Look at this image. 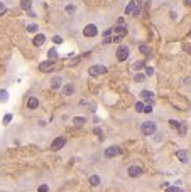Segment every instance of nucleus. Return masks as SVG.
Masks as SVG:
<instances>
[{"label": "nucleus", "instance_id": "nucleus-1", "mask_svg": "<svg viewBox=\"0 0 191 192\" xmlns=\"http://www.w3.org/2000/svg\"><path fill=\"white\" fill-rule=\"evenodd\" d=\"M140 131H142V135L145 137H152L157 131V125H156V121H144V123L140 125Z\"/></svg>", "mask_w": 191, "mask_h": 192}, {"label": "nucleus", "instance_id": "nucleus-2", "mask_svg": "<svg viewBox=\"0 0 191 192\" xmlns=\"http://www.w3.org/2000/svg\"><path fill=\"white\" fill-rule=\"evenodd\" d=\"M142 174H144V167L140 165V164H132L127 169V175L129 177H140Z\"/></svg>", "mask_w": 191, "mask_h": 192}, {"label": "nucleus", "instance_id": "nucleus-3", "mask_svg": "<svg viewBox=\"0 0 191 192\" xmlns=\"http://www.w3.org/2000/svg\"><path fill=\"white\" fill-rule=\"evenodd\" d=\"M107 71H108V69L105 68V66H102V64H93V66L88 68V73H90V76H93V78H97L100 74H105Z\"/></svg>", "mask_w": 191, "mask_h": 192}, {"label": "nucleus", "instance_id": "nucleus-4", "mask_svg": "<svg viewBox=\"0 0 191 192\" xmlns=\"http://www.w3.org/2000/svg\"><path fill=\"white\" fill-rule=\"evenodd\" d=\"M97 34H98V27L95 26V24H86V26L83 27V36L85 37H97Z\"/></svg>", "mask_w": 191, "mask_h": 192}, {"label": "nucleus", "instance_id": "nucleus-5", "mask_svg": "<svg viewBox=\"0 0 191 192\" xmlns=\"http://www.w3.org/2000/svg\"><path fill=\"white\" fill-rule=\"evenodd\" d=\"M129 54H130V51L127 46H119V49H117V61H120V62L127 61Z\"/></svg>", "mask_w": 191, "mask_h": 192}, {"label": "nucleus", "instance_id": "nucleus-6", "mask_svg": "<svg viewBox=\"0 0 191 192\" xmlns=\"http://www.w3.org/2000/svg\"><path fill=\"white\" fill-rule=\"evenodd\" d=\"M120 153H122V150H120V147H117V145H112V147H108V148H105V157H107V158L119 157Z\"/></svg>", "mask_w": 191, "mask_h": 192}, {"label": "nucleus", "instance_id": "nucleus-7", "mask_svg": "<svg viewBox=\"0 0 191 192\" xmlns=\"http://www.w3.org/2000/svg\"><path fill=\"white\" fill-rule=\"evenodd\" d=\"M64 145H66V138L59 137V138H56V140H52L51 148H52V150H61V148H63Z\"/></svg>", "mask_w": 191, "mask_h": 192}, {"label": "nucleus", "instance_id": "nucleus-8", "mask_svg": "<svg viewBox=\"0 0 191 192\" xmlns=\"http://www.w3.org/2000/svg\"><path fill=\"white\" fill-rule=\"evenodd\" d=\"M54 68V61L52 59H49V61H44L39 64V69H41L42 73H47V71H51V69Z\"/></svg>", "mask_w": 191, "mask_h": 192}, {"label": "nucleus", "instance_id": "nucleus-9", "mask_svg": "<svg viewBox=\"0 0 191 192\" xmlns=\"http://www.w3.org/2000/svg\"><path fill=\"white\" fill-rule=\"evenodd\" d=\"M26 106H27L29 110H37V108H39V99H37V98H34V96H31V98H27Z\"/></svg>", "mask_w": 191, "mask_h": 192}, {"label": "nucleus", "instance_id": "nucleus-10", "mask_svg": "<svg viewBox=\"0 0 191 192\" xmlns=\"http://www.w3.org/2000/svg\"><path fill=\"white\" fill-rule=\"evenodd\" d=\"M115 32H117L119 36L125 37L127 34H129V29H127V26H125V24H117V27H115Z\"/></svg>", "mask_w": 191, "mask_h": 192}, {"label": "nucleus", "instance_id": "nucleus-11", "mask_svg": "<svg viewBox=\"0 0 191 192\" xmlns=\"http://www.w3.org/2000/svg\"><path fill=\"white\" fill-rule=\"evenodd\" d=\"M44 42H46V36H44V34H37V36L34 37V41H32V44H34L36 47H41L42 44H44Z\"/></svg>", "mask_w": 191, "mask_h": 192}, {"label": "nucleus", "instance_id": "nucleus-12", "mask_svg": "<svg viewBox=\"0 0 191 192\" xmlns=\"http://www.w3.org/2000/svg\"><path fill=\"white\" fill-rule=\"evenodd\" d=\"M51 86L54 89L61 88V86H63V78H61V76H52V78H51Z\"/></svg>", "mask_w": 191, "mask_h": 192}, {"label": "nucleus", "instance_id": "nucleus-13", "mask_svg": "<svg viewBox=\"0 0 191 192\" xmlns=\"http://www.w3.org/2000/svg\"><path fill=\"white\" fill-rule=\"evenodd\" d=\"M176 157L179 158L181 164H188V153H186V150H178L176 152Z\"/></svg>", "mask_w": 191, "mask_h": 192}, {"label": "nucleus", "instance_id": "nucleus-14", "mask_svg": "<svg viewBox=\"0 0 191 192\" xmlns=\"http://www.w3.org/2000/svg\"><path fill=\"white\" fill-rule=\"evenodd\" d=\"M74 93V84L73 83H68L64 88H63V94H66V96H71Z\"/></svg>", "mask_w": 191, "mask_h": 192}, {"label": "nucleus", "instance_id": "nucleus-15", "mask_svg": "<svg viewBox=\"0 0 191 192\" xmlns=\"http://www.w3.org/2000/svg\"><path fill=\"white\" fill-rule=\"evenodd\" d=\"M100 182H102V180H100V177L97 175V174L90 175V185H91V187H98V185H100Z\"/></svg>", "mask_w": 191, "mask_h": 192}, {"label": "nucleus", "instance_id": "nucleus-16", "mask_svg": "<svg viewBox=\"0 0 191 192\" xmlns=\"http://www.w3.org/2000/svg\"><path fill=\"white\" fill-rule=\"evenodd\" d=\"M31 7H32V0H21V9L22 10L29 12L31 10Z\"/></svg>", "mask_w": 191, "mask_h": 192}, {"label": "nucleus", "instance_id": "nucleus-17", "mask_svg": "<svg viewBox=\"0 0 191 192\" xmlns=\"http://www.w3.org/2000/svg\"><path fill=\"white\" fill-rule=\"evenodd\" d=\"M139 51H140V54H144V56H150V47L145 46V44H140Z\"/></svg>", "mask_w": 191, "mask_h": 192}, {"label": "nucleus", "instance_id": "nucleus-18", "mask_svg": "<svg viewBox=\"0 0 191 192\" xmlns=\"http://www.w3.org/2000/svg\"><path fill=\"white\" fill-rule=\"evenodd\" d=\"M144 66H145V62H144V61H135L134 64H132V69H134L135 73H137V71H140V69L144 68Z\"/></svg>", "mask_w": 191, "mask_h": 192}, {"label": "nucleus", "instance_id": "nucleus-19", "mask_svg": "<svg viewBox=\"0 0 191 192\" xmlns=\"http://www.w3.org/2000/svg\"><path fill=\"white\" fill-rule=\"evenodd\" d=\"M135 5H137V2H130L129 5L125 7V14H132V15H134V10H135Z\"/></svg>", "mask_w": 191, "mask_h": 192}, {"label": "nucleus", "instance_id": "nucleus-20", "mask_svg": "<svg viewBox=\"0 0 191 192\" xmlns=\"http://www.w3.org/2000/svg\"><path fill=\"white\" fill-rule=\"evenodd\" d=\"M73 121H74V126H83L86 120L83 118V116H74V118H73Z\"/></svg>", "mask_w": 191, "mask_h": 192}, {"label": "nucleus", "instance_id": "nucleus-21", "mask_svg": "<svg viewBox=\"0 0 191 192\" xmlns=\"http://www.w3.org/2000/svg\"><path fill=\"white\" fill-rule=\"evenodd\" d=\"M7 99H9V93L5 89H0V103H7Z\"/></svg>", "mask_w": 191, "mask_h": 192}, {"label": "nucleus", "instance_id": "nucleus-22", "mask_svg": "<svg viewBox=\"0 0 191 192\" xmlns=\"http://www.w3.org/2000/svg\"><path fill=\"white\" fill-rule=\"evenodd\" d=\"M134 81H135V83H144V81H145V74H142V73H135Z\"/></svg>", "mask_w": 191, "mask_h": 192}, {"label": "nucleus", "instance_id": "nucleus-23", "mask_svg": "<svg viewBox=\"0 0 191 192\" xmlns=\"http://www.w3.org/2000/svg\"><path fill=\"white\" fill-rule=\"evenodd\" d=\"M47 56H49V59H52V61H54V59H58V51L52 47V49H49V51H47Z\"/></svg>", "mask_w": 191, "mask_h": 192}, {"label": "nucleus", "instance_id": "nucleus-24", "mask_svg": "<svg viewBox=\"0 0 191 192\" xmlns=\"http://www.w3.org/2000/svg\"><path fill=\"white\" fill-rule=\"evenodd\" d=\"M178 131H179V135H186V131H188V126H186V123H181L179 126H178Z\"/></svg>", "mask_w": 191, "mask_h": 192}, {"label": "nucleus", "instance_id": "nucleus-25", "mask_svg": "<svg viewBox=\"0 0 191 192\" xmlns=\"http://www.w3.org/2000/svg\"><path fill=\"white\" fill-rule=\"evenodd\" d=\"M135 111H137V113H144V103H142V101H137V104H135Z\"/></svg>", "mask_w": 191, "mask_h": 192}, {"label": "nucleus", "instance_id": "nucleus-26", "mask_svg": "<svg viewBox=\"0 0 191 192\" xmlns=\"http://www.w3.org/2000/svg\"><path fill=\"white\" fill-rule=\"evenodd\" d=\"M152 91H147V89H145V91H142V93H140V96H142V98H147V99H150L152 98Z\"/></svg>", "mask_w": 191, "mask_h": 192}, {"label": "nucleus", "instance_id": "nucleus-27", "mask_svg": "<svg viewBox=\"0 0 191 192\" xmlns=\"http://www.w3.org/2000/svg\"><path fill=\"white\" fill-rule=\"evenodd\" d=\"M169 125L173 126V128H178V126L181 125V121H178V120H174V118H171L169 120Z\"/></svg>", "mask_w": 191, "mask_h": 192}, {"label": "nucleus", "instance_id": "nucleus-28", "mask_svg": "<svg viewBox=\"0 0 191 192\" xmlns=\"http://www.w3.org/2000/svg\"><path fill=\"white\" fill-rule=\"evenodd\" d=\"M37 29H39L37 24H31V26H27V31H29V32H37Z\"/></svg>", "mask_w": 191, "mask_h": 192}, {"label": "nucleus", "instance_id": "nucleus-29", "mask_svg": "<svg viewBox=\"0 0 191 192\" xmlns=\"http://www.w3.org/2000/svg\"><path fill=\"white\" fill-rule=\"evenodd\" d=\"M10 120H12V115L7 113L5 116H4V125H9V123H10Z\"/></svg>", "mask_w": 191, "mask_h": 192}, {"label": "nucleus", "instance_id": "nucleus-30", "mask_svg": "<svg viewBox=\"0 0 191 192\" xmlns=\"http://www.w3.org/2000/svg\"><path fill=\"white\" fill-rule=\"evenodd\" d=\"M152 74H154V69L150 66H145V76H152Z\"/></svg>", "mask_w": 191, "mask_h": 192}, {"label": "nucleus", "instance_id": "nucleus-31", "mask_svg": "<svg viewBox=\"0 0 191 192\" xmlns=\"http://www.w3.org/2000/svg\"><path fill=\"white\" fill-rule=\"evenodd\" d=\"M5 12H7V7H5V4H4V2H0V15H4Z\"/></svg>", "mask_w": 191, "mask_h": 192}, {"label": "nucleus", "instance_id": "nucleus-32", "mask_svg": "<svg viewBox=\"0 0 191 192\" xmlns=\"http://www.w3.org/2000/svg\"><path fill=\"white\" fill-rule=\"evenodd\" d=\"M52 42H54V44H61V42H63V37L54 36V37H52Z\"/></svg>", "mask_w": 191, "mask_h": 192}, {"label": "nucleus", "instance_id": "nucleus-33", "mask_svg": "<svg viewBox=\"0 0 191 192\" xmlns=\"http://www.w3.org/2000/svg\"><path fill=\"white\" fill-rule=\"evenodd\" d=\"M152 111V104H144V113H150Z\"/></svg>", "mask_w": 191, "mask_h": 192}, {"label": "nucleus", "instance_id": "nucleus-34", "mask_svg": "<svg viewBox=\"0 0 191 192\" xmlns=\"http://www.w3.org/2000/svg\"><path fill=\"white\" fill-rule=\"evenodd\" d=\"M37 191H39V192H47V191H49V187H47L46 184H42V185H39V189H37Z\"/></svg>", "mask_w": 191, "mask_h": 192}, {"label": "nucleus", "instance_id": "nucleus-35", "mask_svg": "<svg viewBox=\"0 0 191 192\" xmlns=\"http://www.w3.org/2000/svg\"><path fill=\"white\" fill-rule=\"evenodd\" d=\"M66 12H68V14H73V12H74V5H68L66 7Z\"/></svg>", "mask_w": 191, "mask_h": 192}, {"label": "nucleus", "instance_id": "nucleus-36", "mask_svg": "<svg viewBox=\"0 0 191 192\" xmlns=\"http://www.w3.org/2000/svg\"><path fill=\"white\" fill-rule=\"evenodd\" d=\"M112 42H122V36H119V34H117V36L112 39Z\"/></svg>", "mask_w": 191, "mask_h": 192}, {"label": "nucleus", "instance_id": "nucleus-37", "mask_svg": "<svg viewBox=\"0 0 191 192\" xmlns=\"http://www.w3.org/2000/svg\"><path fill=\"white\" fill-rule=\"evenodd\" d=\"M117 24H125L124 17H119V19H117Z\"/></svg>", "mask_w": 191, "mask_h": 192}, {"label": "nucleus", "instance_id": "nucleus-38", "mask_svg": "<svg viewBox=\"0 0 191 192\" xmlns=\"http://www.w3.org/2000/svg\"><path fill=\"white\" fill-rule=\"evenodd\" d=\"M174 191H176V187H169V189H167L166 192H174Z\"/></svg>", "mask_w": 191, "mask_h": 192}, {"label": "nucleus", "instance_id": "nucleus-39", "mask_svg": "<svg viewBox=\"0 0 191 192\" xmlns=\"http://www.w3.org/2000/svg\"><path fill=\"white\" fill-rule=\"evenodd\" d=\"M174 192H183V191H181V189H179V191H174Z\"/></svg>", "mask_w": 191, "mask_h": 192}, {"label": "nucleus", "instance_id": "nucleus-40", "mask_svg": "<svg viewBox=\"0 0 191 192\" xmlns=\"http://www.w3.org/2000/svg\"><path fill=\"white\" fill-rule=\"evenodd\" d=\"M190 54H191V49H190Z\"/></svg>", "mask_w": 191, "mask_h": 192}]
</instances>
